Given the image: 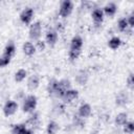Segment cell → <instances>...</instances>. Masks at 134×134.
Segmentation results:
<instances>
[{"label":"cell","instance_id":"cell-27","mask_svg":"<svg viewBox=\"0 0 134 134\" xmlns=\"http://www.w3.org/2000/svg\"><path fill=\"white\" fill-rule=\"evenodd\" d=\"M12 61V58L7 57V55H0V68H3V67H6Z\"/></svg>","mask_w":134,"mask_h":134},{"label":"cell","instance_id":"cell-25","mask_svg":"<svg viewBox=\"0 0 134 134\" xmlns=\"http://www.w3.org/2000/svg\"><path fill=\"white\" fill-rule=\"evenodd\" d=\"M73 125H74V127L80 128V129L84 128V127H85V121H84V118L80 117L79 115H74V116H73Z\"/></svg>","mask_w":134,"mask_h":134},{"label":"cell","instance_id":"cell-19","mask_svg":"<svg viewBox=\"0 0 134 134\" xmlns=\"http://www.w3.org/2000/svg\"><path fill=\"white\" fill-rule=\"evenodd\" d=\"M121 45V40L119 37H112L109 41H108V46L109 48H111L112 50H116L120 47Z\"/></svg>","mask_w":134,"mask_h":134},{"label":"cell","instance_id":"cell-12","mask_svg":"<svg viewBox=\"0 0 134 134\" xmlns=\"http://www.w3.org/2000/svg\"><path fill=\"white\" fill-rule=\"evenodd\" d=\"M79 97V91L76 89H69L65 92L64 96L62 97V99L64 100V103H67V104H70L72 103L73 100H75L76 98Z\"/></svg>","mask_w":134,"mask_h":134},{"label":"cell","instance_id":"cell-23","mask_svg":"<svg viewBox=\"0 0 134 134\" xmlns=\"http://www.w3.org/2000/svg\"><path fill=\"white\" fill-rule=\"evenodd\" d=\"M26 128L27 127L25 124H16L12 128V134H23Z\"/></svg>","mask_w":134,"mask_h":134},{"label":"cell","instance_id":"cell-3","mask_svg":"<svg viewBox=\"0 0 134 134\" xmlns=\"http://www.w3.org/2000/svg\"><path fill=\"white\" fill-rule=\"evenodd\" d=\"M73 10V3L70 0H63L60 3L59 7V16L62 18H67L71 15Z\"/></svg>","mask_w":134,"mask_h":134},{"label":"cell","instance_id":"cell-11","mask_svg":"<svg viewBox=\"0 0 134 134\" xmlns=\"http://www.w3.org/2000/svg\"><path fill=\"white\" fill-rule=\"evenodd\" d=\"M88 79H89V74H88V72H87L86 70H84V69L79 70V71L76 72V74H75V77H74L75 82H76L79 85H81V86L86 85L87 82H88Z\"/></svg>","mask_w":134,"mask_h":134},{"label":"cell","instance_id":"cell-7","mask_svg":"<svg viewBox=\"0 0 134 134\" xmlns=\"http://www.w3.org/2000/svg\"><path fill=\"white\" fill-rule=\"evenodd\" d=\"M58 39H59V35L55 29L50 28L47 30L45 35V43H47L49 46H54L58 42Z\"/></svg>","mask_w":134,"mask_h":134},{"label":"cell","instance_id":"cell-17","mask_svg":"<svg viewBox=\"0 0 134 134\" xmlns=\"http://www.w3.org/2000/svg\"><path fill=\"white\" fill-rule=\"evenodd\" d=\"M15 53H16V45H15V43H14L13 41H9V42L5 45L2 54L7 55V57H9V58H13V57L15 55Z\"/></svg>","mask_w":134,"mask_h":134},{"label":"cell","instance_id":"cell-4","mask_svg":"<svg viewBox=\"0 0 134 134\" xmlns=\"http://www.w3.org/2000/svg\"><path fill=\"white\" fill-rule=\"evenodd\" d=\"M41 35H42V23H41V21H36L30 25L28 36L31 40L38 41V40H40Z\"/></svg>","mask_w":134,"mask_h":134},{"label":"cell","instance_id":"cell-1","mask_svg":"<svg viewBox=\"0 0 134 134\" xmlns=\"http://www.w3.org/2000/svg\"><path fill=\"white\" fill-rule=\"evenodd\" d=\"M38 105V98L36 95L34 94H29L27 95L24 99H23V104H22V111L24 113H31L36 110Z\"/></svg>","mask_w":134,"mask_h":134},{"label":"cell","instance_id":"cell-28","mask_svg":"<svg viewBox=\"0 0 134 134\" xmlns=\"http://www.w3.org/2000/svg\"><path fill=\"white\" fill-rule=\"evenodd\" d=\"M81 52H82V51H77V50H69V51H68V58H69V60H70L71 62L77 60L79 57L81 55Z\"/></svg>","mask_w":134,"mask_h":134},{"label":"cell","instance_id":"cell-14","mask_svg":"<svg viewBox=\"0 0 134 134\" xmlns=\"http://www.w3.org/2000/svg\"><path fill=\"white\" fill-rule=\"evenodd\" d=\"M102 9L104 12V15L108 17H113L117 12V5L114 2H108Z\"/></svg>","mask_w":134,"mask_h":134},{"label":"cell","instance_id":"cell-29","mask_svg":"<svg viewBox=\"0 0 134 134\" xmlns=\"http://www.w3.org/2000/svg\"><path fill=\"white\" fill-rule=\"evenodd\" d=\"M127 87L130 90L134 89V74H133V72H131L127 77Z\"/></svg>","mask_w":134,"mask_h":134},{"label":"cell","instance_id":"cell-26","mask_svg":"<svg viewBox=\"0 0 134 134\" xmlns=\"http://www.w3.org/2000/svg\"><path fill=\"white\" fill-rule=\"evenodd\" d=\"M124 132L127 133V134H132L134 132V122L132 120H128L124 126Z\"/></svg>","mask_w":134,"mask_h":134},{"label":"cell","instance_id":"cell-31","mask_svg":"<svg viewBox=\"0 0 134 134\" xmlns=\"http://www.w3.org/2000/svg\"><path fill=\"white\" fill-rule=\"evenodd\" d=\"M127 22H128V25L130 28H133L134 27V12H132L127 18Z\"/></svg>","mask_w":134,"mask_h":134},{"label":"cell","instance_id":"cell-20","mask_svg":"<svg viewBox=\"0 0 134 134\" xmlns=\"http://www.w3.org/2000/svg\"><path fill=\"white\" fill-rule=\"evenodd\" d=\"M58 80L57 79H51L49 80L48 84H47V87H46V90L48 92L49 95H54V92L57 90V87H58Z\"/></svg>","mask_w":134,"mask_h":134},{"label":"cell","instance_id":"cell-21","mask_svg":"<svg viewBox=\"0 0 134 134\" xmlns=\"http://www.w3.org/2000/svg\"><path fill=\"white\" fill-rule=\"evenodd\" d=\"M59 129H60L59 124L54 120H50L46 126V133L47 134H55L59 131Z\"/></svg>","mask_w":134,"mask_h":134},{"label":"cell","instance_id":"cell-16","mask_svg":"<svg viewBox=\"0 0 134 134\" xmlns=\"http://www.w3.org/2000/svg\"><path fill=\"white\" fill-rule=\"evenodd\" d=\"M22 50H23V52H24L25 55L31 57V55H34V54L36 53V50H37V49H36V46H35L31 42L26 41V42H24L23 45H22Z\"/></svg>","mask_w":134,"mask_h":134},{"label":"cell","instance_id":"cell-9","mask_svg":"<svg viewBox=\"0 0 134 134\" xmlns=\"http://www.w3.org/2000/svg\"><path fill=\"white\" fill-rule=\"evenodd\" d=\"M83 44H84V41H83V38L79 35L74 36L71 41H70V47H69V50H77V51H82V48H83Z\"/></svg>","mask_w":134,"mask_h":134},{"label":"cell","instance_id":"cell-10","mask_svg":"<svg viewBox=\"0 0 134 134\" xmlns=\"http://www.w3.org/2000/svg\"><path fill=\"white\" fill-rule=\"evenodd\" d=\"M91 17H92V20H93L94 24H95V25H99V24L103 23L104 18H105V15H104V12H103L102 8L96 7V8H94V9L92 10Z\"/></svg>","mask_w":134,"mask_h":134},{"label":"cell","instance_id":"cell-30","mask_svg":"<svg viewBox=\"0 0 134 134\" xmlns=\"http://www.w3.org/2000/svg\"><path fill=\"white\" fill-rule=\"evenodd\" d=\"M36 49H38L39 51H43L45 50V47H46V43L44 41H41V40H38L36 42Z\"/></svg>","mask_w":134,"mask_h":134},{"label":"cell","instance_id":"cell-22","mask_svg":"<svg viewBox=\"0 0 134 134\" xmlns=\"http://www.w3.org/2000/svg\"><path fill=\"white\" fill-rule=\"evenodd\" d=\"M26 77H27V71H26L25 69H23V68L17 70L16 73H15V81H16L17 83L23 82Z\"/></svg>","mask_w":134,"mask_h":134},{"label":"cell","instance_id":"cell-15","mask_svg":"<svg viewBox=\"0 0 134 134\" xmlns=\"http://www.w3.org/2000/svg\"><path fill=\"white\" fill-rule=\"evenodd\" d=\"M129 94L127 93V92H125V91H119L118 93H117V95H116V97H115V104L117 105V106H125L126 104H128V102H129Z\"/></svg>","mask_w":134,"mask_h":134},{"label":"cell","instance_id":"cell-5","mask_svg":"<svg viewBox=\"0 0 134 134\" xmlns=\"http://www.w3.org/2000/svg\"><path fill=\"white\" fill-rule=\"evenodd\" d=\"M2 111H3V114H4L6 117L14 115V114L18 111V103L15 102V100H13V99L6 100L5 104H4V106H3Z\"/></svg>","mask_w":134,"mask_h":134},{"label":"cell","instance_id":"cell-33","mask_svg":"<svg viewBox=\"0 0 134 134\" xmlns=\"http://www.w3.org/2000/svg\"><path fill=\"white\" fill-rule=\"evenodd\" d=\"M91 134H96V133H91Z\"/></svg>","mask_w":134,"mask_h":134},{"label":"cell","instance_id":"cell-13","mask_svg":"<svg viewBox=\"0 0 134 134\" xmlns=\"http://www.w3.org/2000/svg\"><path fill=\"white\" fill-rule=\"evenodd\" d=\"M40 86V77L38 74H31L27 79V88L31 91L38 89Z\"/></svg>","mask_w":134,"mask_h":134},{"label":"cell","instance_id":"cell-18","mask_svg":"<svg viewBox=\"0 0 134 134\" xmlns=\"http://www.w3.org/2000/svg\"><path fill=\"white\" fill-rule=\"evenodd\" d=\"M127 121H128V113L126 112H119L118 114H116L114 118V124L117 127H122Z\"/></svg>","mask_w":134,"mask_h":134},{"label":"cell","instance_id":"cell-8","mask_svg":"<svg viewBox=\"0 0 134 134\" xmlns=\"http://www.w3.org/2000/svg\"><path fill=\"white\" fill-rule=\"evenodd\" d=\"M92 113V108L90 104L88 103H83L77 109V115L82 118H88Z\"/></svg>","mask_w":134,"mask_h":134},{"label":"cell","instance_id":"cell-24","mask_svg":"<svg viewBox=\"0 0 134 134\" xmlns=\"http://www.w3.org/2000/svg\"><path fill=\"white\" fill-rule=\"evenodd\" d=\"M117 28L121 32H125V31L128 30L129 25H128V22H127V19L126 18H120L118 20V22H117Z\"/></svg>","mask_w":134,"mask_h":134},{"label":"cell","instance_id":"cell-6","mask_svg":"<svg viewBox=\"0 0 134 134\" xmlns=\"http://www.w3.org/2000/svg\"><path fill=\"white\" fill-rule=\"evenodd\" d=\"M35 16V12H34V8L32 7H26L24 8L21 14H20V21L23 23V24H30L32 18Z\"/></svg>","mask_w":134,"mask_h":134},{"label":"cell","instance_id":"cell-2","mask_svg":"<svg viewBox=\"0 0 134 134\" xmlns=\"http://www.w3.org/2000/svg\"><path fill=\"white\" fill-rule=\"evenodd\" d=\"M71 89V83L69 80L67 79H62L58 82V87H57V90L54 92V96L55 97H59V98H62L65 94V92L67 90Z\"/></svg>","mask_w":134,"mask_h":134},{"label":"cell","instance_id":"cell-32","mask_svg":"<svg viewBox=\"0 0 134 134\" xmlns=\"http://www.w3.org/2000/svg\"><path fill=\"white\" fill-rule=\"evenodd\" d=\"M26 127H27V126H26ZM23 134H34V132H32V130H31L30 128L27 127V128L25 129V131L23 132Z\"/></svg>","mask_w":134,"mask_h":134}]
</instances>
